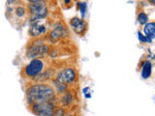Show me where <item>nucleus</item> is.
<instances>
[{
  "mask_svg": "<svg viewBox=\"0 0 155 116\" xmlns=\"http://www.w3.org/2000/svg\"><path fill=\"white\" fill-rule=\"evenodd\" d=\"M14 12H15V14L19 18H21L23 17H25L26 16V14H27V9L26 7H24V6H21V5H19V6H17L16 8H15L14 10Z\"/></svg>",
  "mask_w": 155,
  "mask_h": 116,
  "instance_id": "obj_16",
  "label": "nucleus"
},
{
  "mask_svg": "<svg viewBox=\"0 0 155 116\" xmlns=\"http://www.w3.org/2000/svg\"><path fill=\"white\" fill-rule=\"evenodd\" d=\"M82 91H84V94L88 93V92H89V87H84V90H82Z\"/></svg>",
  "mask_w": 155,
  "mask_h": 116,
  "instance_id": "obj_20",
  "label": "nucleus"
},
{
  "mask_svg": "<svg viewBox=\"0 0 155 116\" xmlns=\"http://www.w3.org/2000/svg\"><path fill=\"white\" fill-rule=\"evenodd\" d=\"M51 86L53 87V89H54L55 93L59 95L64 94L66 91L69 90L68 89L69 85H67L65 82H61L59 80H57L56 79H53L51 80Z\"/></svg>",
  "mask_w": 155,
  "mask_h": 116,
  "instance_id": "obj_13",
  "label": "nucleus"
},
{
  "mask_svg": "<svg viewBox=\"0 0 155 116\" xmlns=\"http://www.w3.org/2000/svg\"><path fill=\"white\" fill-rule=\"evenodd\" d=\"M51 47L45 43L43 39H34L28 44L26 47V57L29 59H36L42 58L50 54Z\"/></svg>",
  "mask_w": 155,
  "mask_h": 116,
  "instance_id": "obj_2",
  "label": "nucleus"
},
{
  "mask_svg": "<svg viewBox=\"0 0 155 116\" xmlns=\"http://www.w3.org/2000/svg\"><path fill=\"white\" fill-rule=\"evenodd\" d=\"M56 105L54 102H46V103H36L30 105L31 112L36 116H53Z\"/></svg>",
  "mask_w": 155,
  "mask_h": 116,
  "instance_id": "obj_5",
  "label": "nucleus"
},
{
  "mask_svg": "<svg viewBox=\"0 0 155 116\" xmlns=\"http://www.w3.org/2000/svg\"><path fill=\"white\" fill-rule=\"evenodd\" d=\"M74 101H75V96L70 90H68L64 94L60 95V104L63 108H69V106H71L74 104Z\"/></svg>",
  "mask_w": 155,
  "mask_h": 116,
  "instance_id": "obj_11",
  "label": "nucleus"
},
{
  "mask_svg": "<svg viewBox=\"0 0 155 116\" xmlns=\"http://www.w3.org/2000/svg\"><path fill=\"white\" fill-rule=\"evenodd\" d=\"M67 112H66V108H63V106H56V108L54 110V114L53 116H66Z\"/></svg>",
  "mask_w": 155,
  "mask_h": 116,
  "instance_id": "obj_19",
  "label": "nucleus"
},
{
  "mask_svg": "<svg viewBox=\"0 0 155 116\" xmlns=\"http://www.w3.org/2000/svg\"><path fill=\"white\" fill-rule=\"evenodd\" d=\"M143 35L149 39H155V21H148L143 27Z\"/></svg>",
  "mask_w": 155,
  "mask_h": 116,
  "instance_id": "obj_14",
  "label": "nucleus"
},
{
  "mask_svg": "<svg viewBox=\"0 0 155 116\" xmlns=\"http://www.w3.org/2000/svg\"><path fill=\"white\" fill-rule=\"evenodd\" d=\"M137 35H138V39H139V41L140 43H147V44H151L152 43V40L151 39H149L147 37H145L143 35V33H142L140 31H138L137 32Z\"/></svg>",
  "mask_w": 155,
  "mask_h": 116,
  "instance_id": "obj_18",
  "label": "nucleus"
},
{
  "mask_svg": "<svg viewBox=\"0 0 155 116\" xmlns=\"http://www.w3.org/2000/svg\"><path fill=\"white\" fill-rule=\"evenodd\" d=\"M84 97H85L86 99H90L91 98V93H90V92H88V93L84 94Z\"/></svg>",
  "mask_w": 155,
  "mask_h": 116,
  "instance_id": "obj_21",
  "label": "nucleus"
},
{
  "mask_svg": "<svg viewBox=\"0 0 155 116\" xmlns=\"http://www.w3.org/2000/svg\"><path fill=\"white\" fill-rule=\"evenodd\" d=\"M26 9L27 12L30 14V18H29L30 23L45 19L48 14L47 2L44 0H31L28 2Z\"/></svg>",
  "mask_w": 155,
  "mask_h": 116,
  "instance_id": "obj_3",
  "label": "nucleus"
},
{
  "mask_svg": "<svg viewBox=\"0 0 155 116\" xmlns=\"http://www.w3.org/2000/svg\"><path fill=\"white\" fill-rule=\"evenodd\" d=\"M77 8H79V10H80L81 18L84 19L85 14H86V11H87V3L82 2V1H78L77 2Z\"/></svg>",
  "mask_w": 155,
  "mask_h": 116,
  "instance_id": "obj_17",
  "label": "nucleus"
},
{
  "mask_svg": "<svg viewBox=\"0 0 155 116\" xmlns=\"http://www.w3.org/2000/svg\"><path fill=\"white\" fill-rule=\"evenodd\" d=\"M46 68V63L42 58H36L29 61L28 64L22 69V76L27 79H34L44 72Z\"/></svg>",
  "mask_w": 155,
  "mask_h": 116,
  "instance_id": "obj_4",
  "label": "nucleus"
},
{
  "mask_svg": "<svg viewBox=\"0 0 155 116\" xmlns=\"http://www.w3.org/2000/svg\"><path fill=\"white\" fill-rule=\"evenodd\" d=\"M55 75V71L52 69H48L47 71H44L42 74H40L39 76H37L36 77H34L33 80L36 81V83H40V82H44L50 79H53L52 77Z\"/></svg>",
  "mask_w": 155,
  "mask_h": 116,
  "instance_id": "obj_12",
  "label": "nucleus"
},
{
  "mask_svg": "<svg viewBox=\"0 0 155 116\" xmlns=\"http://www.w3.org/2000/svg\"><path fill=\"white\" fill-rule=\"evenodd\" d=\"M62 75L63 79L67 85H72L77 81V72L73 67H66L64 69H62Z\"/></svg>",
  "mask_w": 155,
  "mask_h": 116,
  "instance_id": "obj_9",
  "label": "nucleus"
},
{
  "mask_svg": "<svg viewBox=\"0 0 155 116\" xmlns=\"http://www.w3.org/2000/svg\"><path fill=\"white\" fill-rule=\"evenodd\" d=\"M137 21L140 25H145L148 22V16L144 11H140L137 14Z\"/></svg>",
  "mask_w": 155,
  "mask_h": 116,
  "instance_id": "obj_15",
  "label": "nucleus"
},
{
  "mask_svg": "<svg viewBox=\"0 0 155 116\" xmlns=\"http://www.w3.org/2000/svg\"><path fill=\"white\" fill-rule=\"evenodd\" d=\"M150 4H152V5H155V0H149L148 1Z\"/></svg>",
  "mask_w": 155,
  "mask_h": 116,
  "instance_id": "obj_22",
  "label": "nucleus"
},
{
  "mask_svg": "<svg viewBox=\"0 0 155 116\" xmlns=\"http://www.w3.org/2000/svg\"><path fill=\"white\" fill-rule=\"evenodd\" d=\"M140 68H142V71H140V76L143 79H150V76L152 75V63L149 59H145L140 64Z\"/></svg>",
  "mask_w": 155,
  "mask_h": 116,
  "instance_id": "obj_10",
  "label": "nucleus"
},
{
  "mask_svg": "<svg viewBox=\"0 0 155 116\" xmlns=\"http://www.w3.org/2000/svg\"><path fill=\"white\" fill-rule=\"evenodd\" d=\"M45 19H41V21H35L33 23H30V27H29V35L34 39H39L43 35H45L48 32V27L45 23H44Z\"/></svg>",
  "mask_w": 155,
  "mask_h": 116,
  "instance_id": "obj_8",
  "label": "nucleus"
},
{
  "mask_svg": "<svg viewBox=\"0 0 155 116\" xmlns=\"http://www.w3.org/2000/svg\"><path fill=\"white\" fill-rule=\"evenodd\" d=\"M67 34V29L66 26L61 22H57L54 24V26L50 31L48 36V40L50 43L54 44L58 40H60L61 38H63Z\"/></svg>",
  "mask_w": 155,
  "mask_h": 116,
  "instance_id": "obj_7",
  "label": "nucleus"
},
{
  "mask_svg": "<svg viewBox=\"0 0 155 116\" xmlns=\"http://www.w3.org/2000/svg\"><path fill=\"white\" fill-rule=\"evenodd\" d=\"M69 24L72 30L79 36H84L87 31V27H88V23H87L85 19L79 17H74L70 18Z\"/></svg>",
  "mask_w": 155,
  "mask_h": 116,
  "instance_id": "obj_6",
  "label": "nucleus"
},
{
  "mask_svg": "<svg viewBox=\"0 0 155 116\" xmlns=\"http://www.w3.org/2000/svg\"><path fill=\"white\" fill-rule=\"evenodd\" d=\"M66 116H77L76 114H73V113H69V114H67Z\"/></svg>",
  "mask_w": 155,
  "mask_h": 116,
  "instance_id": "obj_23",
  "label": "nucleus"
},
{
  "mask_svg": "<svg viewBox=\"0 0 155 116\" xmlns=\"http://www.w3.org/2000/svg\"><path fill=\"white\" fill-rule=\"evenodd\" d=\"M56 99V93L53 87L45 82L34 83L26 90V102L30 106L36 103L53 102Z\"/></svg>",
  "mask_w": 155,
  "mask_h": 116,
  "instance_id": "obj_1",
  "label": "nucleus"
}]
</instances>
